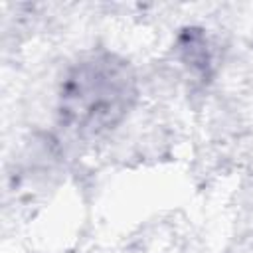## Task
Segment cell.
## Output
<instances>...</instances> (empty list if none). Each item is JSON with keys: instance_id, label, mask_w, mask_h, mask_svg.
<instances>
[{"instance_id": "1", "label": "cell", "mask_w": 253, "mask_h": 253, "mask_svg": "<svg viewBox=\"0 0 253 253\" xmlns=\"http://www.w3.org/2000/svg\"><path fill=\"white\" fill-rule=\"evenodd\" d=\"M138 99L132 65L111 51L79 57L63 75L57 95V117L69 132L91 138L119 126Z\"/></svg>"}, {"instance_id": "2", "label": "cell", "mask_w": 253, "mask_h": 253, "mask_svg": "<svg viewBox=\"0 0 253 253\" xmlns=\"http://www.w3.org/2000/svg\"><path fill=\"white\" fill-rule=\"evenodd\" d=\"M176 47L180 59L196 73L208 77L211 71V51L206 40L204 30L200 28H186L180 32L176 40Z\"/></svg>"}]
</instances>
